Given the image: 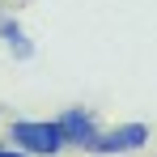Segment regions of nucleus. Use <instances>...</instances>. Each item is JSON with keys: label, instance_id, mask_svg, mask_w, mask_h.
<instances>
[{"label": "nucleus", "instance_id": "nucleus-1", "mask_svg": "<svg viewBox=\"0 0 157 157\" xmlns=\"http://www.w3.org/2000/svg\"><path fill=\"white\" fill-rule=\"evenodd\" d=\"M13 144L17 149H26V153H38V157H51L59 153L64 144H68V136L59 128V119H21V123H13Z\"/></svg>", "mask_w": 157, "mask_h": 157}, {"label": "nucleus", "instance_id": "nucleus-2", "mask_svg": "<svg viewBox=\"0 0 157 157\" xmlns=\"http://www.w3.org/2000/svg\"><path fill=\"white\" fill-rule=\"evenodd\" d=\"M144 140H149V128L144 123H123V128L106 132L94 140V153H136V149H144Z\"/></svg>", "mask_w": 157, "mask_h": 157}, {"label": "nucleus", "instance_id": "nucleus-3", "mask_svg": "<svg viewBox=\"0 0 157 157\" xmlns=\"http://www.w3.org/2000/svg\"><path fill=\"white\" fill-rule=\"evenodd\" d=\"M59 128L68 136V144H81V149H94V140L102 136L94 128V115H85V110H64L59 115Z\"/></svg>", "mask_w": 157, "mask_h": 157}, {"label": "nucleus", "instance_id": "nucleus-4", "mask_svg": "<svg viewBox=\"0 0 157 157\" xmlns=\"http://www.w3.org/2000/svg\"><path fill=\"white\" fill-rule=\"evenodd\" d=\"M0 38H4V43H9L13 51H21V55H30V43H26V34H21V26H13L9 17L0 21Z\"/></svg>", "mask_w": 157, "mask_h": 157}, {"label": "nucleus", "instance_id": "nucleus-5", "mask_svg": "<svg viewBox=\"0 0 157 157\" xmlns=\"http://www.w3.org/2000/svg\"><path fill=\"white\" fill-rule=\"evenodd\" d=\"M0 157H26V149H0Z\"/></svg>", "mask_w": 157, "mask_h": 157}]
</instances>
